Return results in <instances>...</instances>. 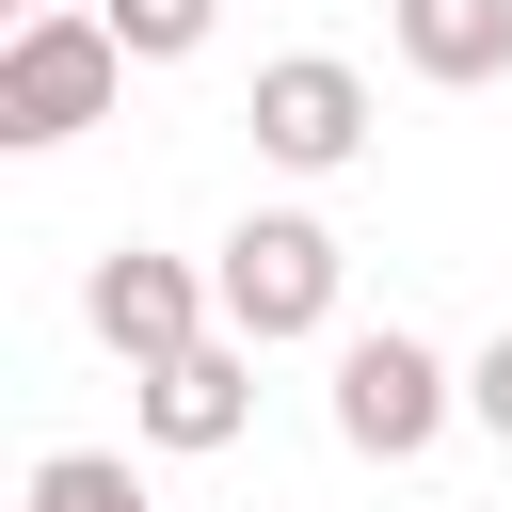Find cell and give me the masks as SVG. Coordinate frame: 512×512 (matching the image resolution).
Masks as SVG:
<instances>
[{
	"mask_svg": "<svg viewBox=\"0 0 512 512\" xmlns=\"http://www.w3.org/2000/svg\"><path fill=\"white\" fill-rule=\"evenodd\" d=\"M112 96H128V32L96 0H32L0 48V144H80Z\"/></svg>",
	"mask_w": 512,
	"mask_h": 512,
	"instance_id": "6da1fadb",
	"label": "cell"
},
{
	"mask_svg": "<svg viewBox=\"0 0 512 512\" xmlns=\"http://www.w3.org/2000/svg\"><path fill=\"white\" fill-rule=\"evenodd\" d=\"M336 224L320 208H240L224 224V256H208V288H224V336H256V352H288V336H320L336 320Z\"/></svg>",
	"mask_w": 512,
	"mask_h": 512,
	"instance_id": "7a4b0ae2",
	"label": "cell"
},
{
	"mask_svg": "<svg viewBox=\"0 0 512 512\" xmlns=\"http://www.w3.org/2000/svg\"><path fill=\"white\" fill-rule=\"evenodd\" d=\"M448 416H464V384H448V368H432V352H416L400 320L336 352V432H352V464H416V448H432Z\"/></svg>",
	"mask_w": 512,
	"mask_h": 512,
	"instance_id": "3957f363",
	"label": "cell"
},
{
	"mask_svg": "<svg viewBox=\"0 0 512 512\" xmlns=\"http://www.w3.org/2000/svg\"><path fill=\"white\" fill-rule=\"evenodd\" d=\"M240 128H256V160H288V176H336V160L368 144V80H352L336 48H288V64H256Z\"/></svg>",
	"mask_w": 512,
	"mask_h": 512,
	"instance_id": "277c9868",
	"label": "cell"
},
{
	"mask_svg": "<svg viewBox=\"0 0 512 512\" xmlns=\"http://www.w3.org/2000/svg\"><path fill=\"white\" fill-rule=\"evenodd\" d=\"M80 320H96L128 368H160V352H192V336L224 320V288H208L192 256H144V240H112V256L80 272Z\"/></svg>",
	"mask_w": 512,
	"mask_h": 512,
	"instance_id": "5b68a950",
	"label": "cell"
},
{
	"mask_svg": "<svg viewBox=\"0 0 512 512\" xmlns=\"http://www.w3.org/2000/svg\"><path fill=\"white\" fill-rule=\"evenodd\" d=\"M144 384V448H240V416H256V336H192V352H160V368H128Z\"/></svg>",
	"mask_w": 512,
	"mask_h": 512,
	"instance_id": "8992f818",
	"label": "cell"
},
{
	"mask_svg": "<svg viewBox=\"0 0 512 512\" xmlns=\"http://www.w3.org/2000/svg\"><path fill=\"white\" fill-rule=\"evenodd\" d=\"M384 16H400L416 80H496L512 64V0H384Z\"/></svg>",
	"mask_w": 512,
	"mask_h": 512,
	"instance_id": "52a82bcc",
	"label": "cell"
},
{
	"mask_svg": "<svg viewBox=\"0 0 512 512\" xmlns=\"http://www.w3.org/2000/svg\"><path fill=\"white\" fill-rule=\"evenodd\" d=\"M32 512H160V496L128 480V448H48L32 464Z\"/></svg>",
	"mask_w": 512,
	"mask_h": 512,
	"instance_id": "ba28073f",
	"label": "cell"
},
{
	"mask_svg": "<svg viewBox=\"0 0 512 512\" xmlns=\"http://www.w3.org/2000/svg\"><path fill=\"white\" fill-rule=\"evenodd\" d=\"M96 16H112V32H128V64H192V48H208V16H224V0H96Z\"/></svg>",
	"mask_w": 512,
	"mask_h": 512,
	"instance_id": "9c48e42d",
	"label": "cell"
},
{
	"mask_svg": "<svg viewBox=\"0 0 512 512\" xmlns=\"http://www.w3.org/2000/svg\"><path fill=\"white\" fill-rule=\"evenodd\" d=\"M464 416H480V432H496V448H512V336H496V352H480V368H464Z\"/></svg>",
	"mask_w": 512,
	"mask_h": 512,
	"instance_id": "30bf717a",
	"label": "cell"
}]
</instances>
